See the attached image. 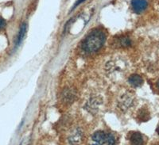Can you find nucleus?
I'll list each match as a JSON object with an SVG mask.
<instances>
[{
	"label": "nucleus",
	"instance_id": "7",
	"mask_svg": "<svg viewBox=\"0 0 159 145\" xmlns=\"http://www.w3.org/2000/svg\"><path fill=\"white\" fill-rule=\"evenodd\" d=\"M69 140L72 143H78L80 140H81V133H80L79 131L76 132L73 136H70Z\"/></svg>",
	"mask_w": 159,
	"mask_h": 145
},
{
	"label": "nucleus",
	"instance_id": "1",
	"mask_svg": "<svg viewBox=\"0 0 159 145\" xmlns=\"http://www.w3.org/2000/svg\"><path fill=\"white\" fill-rule=\"evenodd\" d=\"M105 33L101 29L92 30L82 42V48L87 52H96L104 44Z\"/></svg>",
	"mask_w": 159,
	"mask_h": 145
},
{
	"label": "nucleus",
	"instance_id": "5",
	"mask_svg": "<svg viewBox=\"0 0 159 145\" xmlns=\"http://www.w3.org/2000/svg\"><path fill=\"white\" fill-rule=\"evenodd\" d=\"M129 83H130L131 86H134V87H138V86H140L143 85V78L139 75H132L129 77Z\"/></svg>",
	"mask_w": 159,
	"mask_h": 145
},
{
	"label": "nucleus",
	"instance_id": "4",
	"mask_svg": "<svg viewBox=\"0 0 159 145\" xmlns=\"http://www.w3.org/2000/svg\"><path fill=\"white\" fill-rule=\"evenodd\" d=\"M130 141L132 145H143V143H144L142 134L137 132L132 133L130 137Z\"/></svg>",
	"mask_w": 159,
	"mask_h": 145
},
{
	"label": "nucleus",
	"instance_id": "10",
	"mask_svg": "<svg viewBox=\"0 0 159 145\" xmlns=\"http://www.w3.org/2000/svg\"><path fill=\"white\" fill-rule=\"evenodd\" d=\"M84 1H85V0H78L77 2H76V4H75V5H74V7H72V10L74 9L75 7H77V6L79 5V4H80V3H81V2H83Z\"/></svg>",
	"mask_w": 159,
	"mask_h": 145
},
{
	"label": "nucleus",
	"instance_id": "3",
	"mask_svg": "<svg viewBox=\"0 0 159 145\" xmlns=\"http://www.w3.org/2000/svg\"><path fill=\"white\" fill-rule=\"evenodd\" d=\"M131 6L134 12L140 14L147 7V0H132Z\"/></svg>",
	"mask_w": 159,
	"mask_h": 145
},
{
	"label": "nucleus",
	"instance_id": "8",
	"mask_svg": "<svg viewBox=\"0 0 159 145\" xmlns=\"http://www.w3.org/2000/svg\"><path fill=\"white\" fill-rule=\"evenodd\" d=\"M120 43L123 47H128L130 45V41L127 37H123L120 41Z\"/></svg>",
	"mask_w": 159,
	"mask_h": 145
},
{
	"label": "nucleus",
	"instance_id": "12",
	"mask_svg": "<svg viewBox=\"0 0 159 145\" xmlns=\"http://www.w3.org/2000/svg\"><path fill=\"white\" fill-rule=\"evenodd\" d=\"M157 134L159 135V126L157 128Z\"/></svg>",
	"mask_w": 159,
	"mask_h": 145
},
{
	"label": "nucleus",
	"instance_id": "2",
	"mask_svg": "<svg viewBox=\"0 0 159 145\" xmlns=\"http://www.w3.org/2000/svg\"><path fill=\"white\" fill-rule=\"evenodd\" d=\"M92 145H116V138L111 133L97 131L92 136Z\"/></svg>",
	"mask_w": 159,
	"mask_h": 145
},
{
	"label": "nucleus",
	"instance_id": "9",
	"mask_svg": "<svg viewBox=\"0 0 159 145\" xmlns=\"http://www.w3.org/2000/svg\"><path fill=\"white\" fill-rule=\"evenodd\" d=\"M6 25V22L5 20L2 18V17H0V29H2Z\"/></svg>",
	"mask_w": 159,
	"mask_h": 145
},
{
	"label": "nucleus",
	"instance_id": "6",
	"mask_svg": "<svg viewBox=\"0 0 159 145\" xmlns=\"http://www.w3.org/2000/svg\"><path fill=\"white\" fill-rule=\"evenodd\" d=\"M26 29H27V25L26 24L23 23L20 28L19 33H18V37H17V41H16V46H18V45L21 44V42L23 40L24 37H25V34L26 33Z\"/></svg>",
	"mask_w": 159,
	"mask_h": 145
},
{
	"label": "nucleus",
	"instance_id": "11",
	"mask_svg": "<svg viewBox=\"0 0 159 145\" xmlns=\"http://www.w3.org/2000/svg\"><path fill=\"white\" fill-rule=\"evenodd\" d=\"M157 88L159 89V79L157 80Z\"/></svg>",
	"mask_w": 159,
	"mask_h": 145
}]
</instances>
